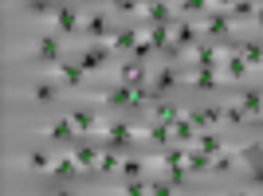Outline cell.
I'll return each instance as SVG.
<instances>
[{"mask_svg": "<svg viewBox=\"0 0 263 196\" xmlns=\"http://www.w3.org/2000/svg\"><path fill=\"white\" fill-rule=\"evenodd\" d=\"M197 28H200V40H224V44L236 40V24H232V16L224 12V4H212L197 20Z\"/></svg>", "mask_w": 263, "mask_h": 196, "instance_id": "1", "label": "cell"}, {"mask_svg": "<svg viewBox=\"0 0 263 196\" xmlns=\"http://www.w3.org/2000/svg\"><path fill=\"white\" fill-rule=\"evenodd\" d=\"M110 44H90V47H83V51L75 55V63L87 71V75H106V63H110Z\"/></svg>", "mask_w": 263, "mask_h": 196, "instance_id": "2", "label": "cell"}, {"mask_svg": "<svg viewBox=\"0 0 263 196\" xmlns=\"http://www.w3.org/2000/svg\"><path fill=\"white\" fill-rule=\"evenodd\" d=\"M51 24H55V35H79L83 32V12H79L75 4H59Z\"/></svg>", "mask_w": 263, "mask_h": 196, "instance_id": "3", "label": "cell"}, {"mask_svg": "<svg viewBox=\"0 0 263 196\" xmlns=\"http://www.w3.org/2000/svg\"><path fill=\"white\" fill-rule=\"evenodd\" d=\"M138 142V126H130V122H110L106 126V149H126V145Z\"/></svg>", "mask_w": 263, "mask_h": 196, "instance_id": "4", "label": "cell"}, {"mask_svg": "<svg viewBox=\"0 0 263 196\" xmlns=\"http://www.w3.org/2000/svg\"><path fill=\"white\" fill-rule=\"evenodd\" d=\"M149 75H154V71H149L145 63H138V59H130V63L118 67V83H122V87H130V90L145 87V83H149Z\"/></svg>", "mask_w": 263, "mask_h": 196, "instance_id": "5", "label": "cell"}, {"mask_svg": "<svg viewBox=\"0 0 263 196\" xmlns=\"http://www.w3.org/2000/svg\"><path fill=\"white\" fill-rule=\"evenodd\" d=\"M197 44H200L197 20H181V16H177V24H173V47H177V51H189V47H197Z\"/></svg>", "mask_w": 263, "mask_h": 196, "instance_id": "6", "label": "cell"}, {"mask_svg": "<svg viewBox=\"0 0 263 196\" xmlns=\"http://www.w3.org/2000/svg\"><path fill=\"white\" fill-rule=\"evenodd\" d=\"M51 75H55V83H59V87H67V90H79V87H83V79H87V71H83V67H79L75 59H63V63L55 67Z\"/></svg>", "mask_w": 263, "mask_h": 196, "instance_id": "7", "label": "cell"}, {"mask_svg": "<svg viewBox=\"0 0 263 196\" xmlns=\"http://www.w3.org/2000/svg\"><path fill=\"white\" fill-rule=\"evenodd\" d=\"M83 32L95 40V44H106L110 35H114V28H110V16H106V8H99V12H90L87 16V24H83Z\"/></svg>", "mask_w": 263, "mask_h": 196, "instance_id": "8", "label": "cell"}, {"mask_svg": "<svg viewBox=\"0 0 263 196\" xmlns=\"http://www.w3.org/2000/svg\"><path fill=\"white\" fill-rule=\"evenodd\" d=\"M35 59L47 63V67H59V63H63V44H59V35H47L44 32V40L35 44Z\"/></svg>", "mask_w": 263, "mask_h": 196, "instance_id": "9", "label": "cell"}, {"mask_svg": "<svg viewBox=\"0 0 263 196\" xmlns=\"http://www.w3.org/2000/svg\"><path fill=\"white\" fill-rule=\"evenodd\" d=\"M181 83H189V87H200V90H216L224 79H220V71H204V67H193V71H185V75H181Z\"/></svg>", "mask_w": 263, "mask_h": 196, "instance_id": "10", "label": "cell"}, {"mask_svg": "<svg viewBox=\"0 0 263 196\" xmlns=\"http://www.w3.org/2000/svg\"><path fill=\"white\" fill-rule=\"evenodd\" d=\"M142 16H145V24H161V28H173L177 24V12H173V4H142Z\"/></svg>", "mask_w": 263, "mask_h": 196, "instance_id": "11", "label": "cell"}, {"mask_svg": "<svg viewBox=\"0 0 263 196\" xmlns=\"http://www.w3.org/2000/svg\"><path fill=\"white\" fill-rule=\"evenodd\" d=\"M228 51H232V47H228ZM248 75H252V67L243 63V55H236V51L228 55V63L220 67V79H224V83H243Z\"/></svg>", "mask_w": 263, "mask_h": 196, "instance_id": "12", "label": "cell"}, {"mask_svg": "<svg viewBox=\"0 0 263 196\" xmlns=\"http://www.w3.org/2000/svg\"><path fill=\"white\" fill-rule=\"evenodd\" d=\"M185 118L193 122L197 130L212 133V126H216V122H224V110H220V106H204V110H193V114H185Z\"/></svg>", "mask_w": 263, "mask_h": 196, "instance_id": "13", "label": "cell"}, {"mask_svg": "<svg viewBox=\"0 0 263 196\" xmlns=\"http://www.w3.org/2000/svg\"><path fill=\"white\" fill-rule=\"evenodd\" d=\"M99 102H106V106H114V110H122V106H134V90L130 87H122V83H114L110 90H102V94H95Z\"/></svg>", "mask_w": 263, "mask_h": 196, "instance_id": "14", "label": "cell"}, {"mask_svg": "<svg viewBox=\"0 0 263 196\" xmlns=\"http://www.w3.org/2000/svg\"><path fill=\"white\" fill-rule=\"evenodd\" d=\"M138 40H142V28H122V32H114V35H110L106 44H110V51H130V55H134Z\"/></svg>", "mask_w": 263, "mask_h": 196, "instance_id": "15", "label": "cell"}, {"mask_svg": "<svg viewBox=\"0 0 263 196\" xmlns=\"http://www.w3.org/2000/svg\"><path fill=\"white\" fill-rule=\"evenodd\" d=\"M71 126H75V133H102V138H106V126H102L90 110H75V114H71Z\"/></svg>", "mask_w": 263, "mask_h": 196, "instance_id": "16", "label": "cell"}, {"mask_svg": "<svg viewBox=\"0 0 263 196\" xmlns=\"http://www.w3.org/2000/svg\"><path fill=\"white\" fill-rule=\"evenodd\" d=\"M149 114H154V122H161V126H169V130L185 118V110L173 106V102H169V106H165V102H154V110H149Z\"/></svg>", "mask_w": 263, "mask_h": 196, "instance_id": "17", "label": "cell"}, {"mask_svg": "<svg viewBox=\"0 0 263 196\" xmlns=\"http://www.w3.org/2000/svg\"><path fill=\"white\" fill-rule=\"evenodd\" d=\"M51 173H55V177H79V173H83V165H79L75 149H71V153H59V157H55V165H51Z\"/></svg>", "mask_w": 263, "mask_h": 196, "instance_id": "18", "label": "cell"}, {"mask_svg": "<svg viewBox=\"0 0 263 196\" xmlns=\"http://www.w3.org/2000/svg\"><path fill=\"white\" fill-rule=\"evenodd\" d=\"M185 169L193 177H204V173H212V157H209V153H200V149H189L185 153Z\"/></svg>", "mask_w": 263, "mask_h": 196, "instance_id": "19", "label": "cell"}, {"mask_svg": "<svg viewBox=\"0 0 263 196\" xmlns=\"http://www.w3.org/2000/svg\"><path fill=\"white\" fill-rule=\"evenodd\" d=\"M240 161H243L240 149H224V153H216V157H212V173H232Z\"/></svg>", "mask_w": 263, "mask_h": 196, "instance_id": "20", "label": "cell"}, {"mask_svg": "<svg viewBox=\"0 0 263 196\" xmlns=\"http://www.w3.org/2000/svg\"><path fill=\"white\" fill-rule=\"evenodd\" d=\"M224 12L232 16V24H243V20H255L259 4H248V0H236V4H224Z\"/></svg>", "mask_w": 263, "mask_h": 196, "instance_id": "21", "label": "cell"}, {"mask_svg": "<svg viewBox=\"0 0 263 196\" xmlns=\"http://www.w3.org/2000/svg\"><path fill=\"white\" fill-rule=\"evenodd\" d=\"M197 149L209 153V157H216V153H224L228 145H224V138H220V133H197Z\"/></svg>", "mask_w": 263, "mask_h": 196, "instance_id": "22", "label": "cell"}, {"mask_svg": "<svg viewBox=\"0 0 263 196\" xmlns=\"http://www.w3.org/2000/svg\"><path fill=\"white\" fill-rule=\"evenodd\" d=\"M240 106H243V114H248V118H259V114H263V90H243Z\"/></svg>", "mask_w": 263, "mask_h": 196, "instance_id": "23", "label": "cell"}, {"mask_svg": "<svg viewBox=\"0 0 263 196\" xmlns=\"http://www.w3.org/2000/svg\"><path fill=\"white\" fill-rule=\"evenodd\" d=\"M177 83H181V71H177V67H169V63L154 75V90H169V87H177Z\"/></svg>", "mask_w": 263, "mask_h": 196, "instance_id": "24", "label": "cell"}, {"mask_svg": "<svg viewBox=\"0 0 263 196\" xmlns=\"http://www.w3.org/2000/svg\"><path fill=\"white\" fill-rule=\"evenodd\" d=\"M240 55H243V63L252 67V71H259V67H263V44H252V40H243Z\"/></svg>", "mask_w": 263, "mask_h": 196, "instance_id": "25", "label": "cell"}, {"mask_svg": "<svg viewBox=\"0 0 263 196\" xmlns=\"http://www.w3.org/2000/svg\"><path fill=\"white\" fill-rule=\"evenodd\" d=\"M75 157H79V165H83V169H99L102 149H99V145H79V149H75Z\"/></svg>", "mask_w": 263, "mask_h": 196, "instance_id": "26", "label": "cell"}, {"mask_svg": "<svg viewBox=\"0 0 263 196\" xmlns=\"http://www.w3.org/2000/svg\"><path fill=\"white\" fill-rule=\"evenodd\" d=\"M145 169H149V165H145V157H126V161H122V173H126V181H142Z\"/></svg>", "mask_w": 263, "mask_h": 196, "instance_id": "27", "label": "cell"}, {"mask_svg": "<svg viewBox=\"0 0 263 196\" xmlns=\"http://www.w3.org/2000/svg\"><path fill=\"white\" fill-rule=\"evenodd\" d=\"M55 87H59V83H35L32 98L40 102V106H51V102H55Z\"/></svg>", "mask_w": 263, "mask_h": 196, "instance_id": "28", "label": "cell"}, {"mask_svg": "<svg viewBox=\"0 0 263 196\" xmlns=\"http://www.w3.org/2000/svg\"><path fill=\"white\" fill-rule=\"evenodd\" d=\"M114 169H122V161H118V149H102V161H99V169H95V173L110 177Z\"/></svg>", "mask_w": 263, "mask_h": 196, "instance_id": "29", "label": "cell"}, {"mask_svg": "<svg viewBox=\"0 0 263 196\" xmlns=\"http://www.w3.org/2000/svg\"><path fill=\"white\" fill-rule=\"evenodd\" d=\"M51 157H47V153H28V169H32V173H51Z\"/></svg>", "mask_w": 263, "mask_h": 196, "instance_id": "30", "label": "cell"}, {"mask_svg": "<svg viewBox=\"0 0 263 196\" xmlns=\"http://www.w3.org/2000/svg\"><path fill=\"white\" fill-rule=\"evenodd\" d=\"M47 133H51L55 142H67V138L75 133V126H71V114H67V118H59V122H55V126H51V130H47Z\"/></svg>", "mask_w": 263, "mask_h": 196, "instance_id": "31", "label": "cell"}, {"mask_svg": "<svg viewBox=\"0 0 263 196\" xmlns=\"http://www.w3.org/2000/svg\"><path fill=\"white\" fill-rule=\"evenodd\" d=\"M185 177H189V169H185V165H169V169H165V181H169V185H181V181H185Z\"/></svg>", "mask_w": 263, "mask_h": 196, "instance_id": "32", "label": "cell"}, {"mask_svg": "<svg viewBox=\"0 0 263 196\" xmlns=\"http://www.w3.org/2000/svg\"><path fill=\"white\" fill-rule=\"evenodd\" d=\"M122 196H149V185H145V181H126Z\"/></svg>", "mask_w": 263, "mask_h": 196, "instance_id": "33", "label": "cell"}, {"mask_svg": "<svg viewBox=\"0 0 263 196\" xmlns=\"http://www.w3.org/2000/svg\"><path fill=\"white\" fill-rule=\"evenodd\" d=\"M149 196H177V188L169 181H149Z\"/></svg>", "mask_w": 263, "mask_h": 196, "instance_id": "34", "label": "cell"}, {"mask_svg": "<svg viewBox=\"0 0 263 196\" xmlns=\"http://www.w3.org/2000/svg\"><path fill=\"white\" fill-rule=\"evenodd\" d=\"M243 118H248V114H243V106H240V102L224 106V122H232V126H236V122H243Z\"/></svg>", "mask_w": 263, "mask_h": 196, "instance_id": "35", "label": "cell"}, {"mask_svg": "<svg viewBox=\"0 0 263 196\" xmlns=\"http://www.w3.org/2000/svg\"><path fill=\"white\" fill-rule=\"evenodd\" d=\"M114 12H118V16H142V4H134V0H122V4H114Z\"/></svg>", "mask_w": 263, "mask_h": 196, "instance_id": "36", "label": "cell"}, {"mask_svg": "<svg viewBox=\"0 0 263 196\" xmlns=\"http://www.w3.org/2000/svg\"><path fill=\"white\" fill-rule=\"evenodd\" d=\"M255 24H259V28H263V4H259V12H255Z\"/></svg>", "mask_w": 263, "mask_h": 196, "instance_id": "37", "label": "cell"}, {"mask_svg": "<svg viewBox=\"0 0 263 196\" xmlns=\"http://www.w3.org/2000/svg\"><path fill=\"white\" fill-rule=\"evenodd\" d=\"M55 196H75V192H67V188H63V192H55Z\"/></svg>", "mask_w": 263, "mask_h": 196, "instance_id": "38", "label": "cell"}, {"mask_svg": "<svg viewBox=\"0 0 263 196\" xmlns=\"http://www.w3.org/2000/svg\"><path fill=\"white\" fill-rule=\"evenodd\" d=\"M232 196H252V192H232Z\"/></svg>", "mask_w": 263, "mask_h": 196, "instance_id": "39", "label": "cell"}, {"mask_svg": "<svg viewBox=\"0 0 263 196\" xmlns=\"http://www.w3.org/2000/svg\"><path fill=\"white\" fill-rule=\"evenodd\" d=\"M259 153H263V145H259Z\"/></svg>", "mask_w": 263, "mask_h": 196, "instance_id": "40", "label": "cell"}]
</instances>
